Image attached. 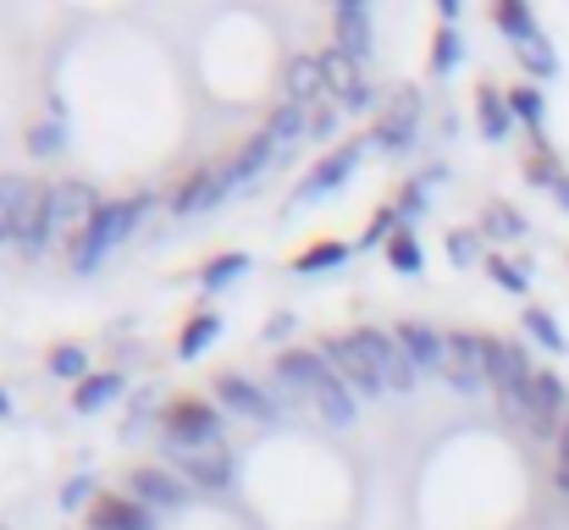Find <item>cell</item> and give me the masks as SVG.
Listing matches in <instances>:
<instances>
[{
    "label": "cell",
    "instance_id": "1",
    "mask_svg": "<svg viewBox=\"0 0 569 530\" xmlns=\"http://www.w3.org/2000/svg\"><path fill=\"white\" fill-rule=\"evenodd\" d=\"M277 387L288 398L310 403L327 426H355V414H360V398L343 387V376L332 370V359H321V353H310V349H288L277 359Z\"/></svg>",
    "mask_w": 569,
    "mask_h": 530
},
{
    "label": "cell",
    "instance_id": "2",
    "mask_svg": "<svg viewBox=\"0 0 569 530\" xmlns=\"http://www.w3.org/2000/svg\"><path fill=\"white\" fill-rule=\"evenodd\" d=\"M144 210H150V193L111 199V204L94 216V227H89V232L72 243V266L89 277V271H94V266H100V260H106V254H111V249H117V243H122V238H128L139 221H144Z\"/></svg>",
    "mask_w": 569,
    "mask_h": 530
},
{
    "label": "cell",
    "instance_id": "3",
    "mask_svg": "<svg viewBox=\"0 0 569 530\" xmlns=\"http://www.w3.org/2000/svg\"><path fill=\"white\" fill-rule=\"evenodd\" d=\"M327 359H332V370L343 376V387H349L355 398H381V392H387L377 349H371V327L343 332V338H327Z\"/></svg>",
    "mask_w": 569,
    "mask_h": 530
},
{
    "label": "cell",
    "instance_id": "4",
    "mask_svg": "<svg viewBox=\"0 0 569 530\" xmlns=\"http://www.w3.org/2000/svg\"><path fill=\"white\" fill-rule=\"evenodd\" d=\"M487 381L498 392V409L515 414V420H526V398H531V381H537L531 353L520 349V343H492L487 349Z\"/></svg>",
    "mask_w": 569,
    "mask_h": 530
},
{
    "label": "cell",
    "instance_id": "5",
    "mask_svg": "<svg viewBox=\"0 0 569 530\" xmlns=\"http://www.w3.org/2000/svg\"><path fill=\"white\" fill-rule=\"evenodd\" d=\"M167 459H172V470L189 487H204V492H216V487L232 481V448L221 437L216 442H178V437H167Z\"/></svg>",
    "mask_w": 569,
    "mask_h": 530
},
{
    "label": "cell",
    "instance_id": "6",
    "mask_svg": "<svg viewBox=\"0 0 569 530\" xmlns=\"http://www.w3.org/2000/svg\"><path fill=\"white\" fill-rule=\"evenodd\" d=\"M106 204H100V193L89 188V182H78V177H67V182H50V227L61 232V238H83L89 227H94V216H100Z\"/></svg>",
    "mask_w": 569,
    "mask_h": 530
},
{
    "label": "cell",
    "instance_id": "7",
    "mask_svg": "<svg viewBox=\"0 0 569 530\" xmlns=\"http://www.w3.org/2000/svg\"><path fill=\"white\" fill-rule=\"evenodd\" d=\"M487 349H492V338H476V332H453L448 338V387L453 392H465V398H476L481 387H492L487 381Z\"/></svg>",
    "mask_w": 569,
    "mask_h": 530
},
{
    "label": "cell",
    "instance_id": "8",
    "mask_svg": "<svg viewBox=\"0 0 569 530\" xmlns=\"http://www.w3.org/2000/svg\"><path fill=\"white\" fill-rule=\"evenodd\" d=\"M569 420V392L565 381L553 376V370H537V381H531V398H526V426L537 431V437H559Z\"/></svg>",
    "mask_w": 569,
    "mask_h": 530
},
{
    "label": "cell",
    "instance_id": "9",
    "mask_svg": "<svg viewBox=\"0 0 569 530\" xmlns=\"http://www.w3.org/2000/svg\"><path fill=\"white\" fill-rule=\"evenodd\" d=\"M321 72H327V94H338L343 111H366V106H371V83L360 78V61L343 56L338 44L321 50Z\"/></svg>",
    "mask_w": 569,
    "mask_h": 530
},
{
    "label": "cell",
    "instance_id": "10",
    "mask_svg": "<svg viewBox=\"0 0 569 530\" xmlns=\"http://www.w3.org/2000/svg\"><path fill=\"white\" fill-rule=\"evenodd\" d=\"M50 232H56V227H50V188L28 177L22 204H17V227H11V238H17L28 254H39V249L50 243Z\"/></svg>",
    "mask_w": 569,
    "mask_h": 530
},
{
    "label": "cell",
    "instance_id": "11",
    "mask_svg": "<svg viewBox=\"0 0 569 530\" xmlns=\"http://www.w3.org/2000/svg\"><path fill=\"white\" fill-rule=\"evenodd\" d=\"M216 398L232 409V414H249V420H277V398L271 392H260L249 376H216Z\"/></svg>",
    "mask_w": 569,
    "mask_h": 530
},
{
    "label": "cell",
    "instance_id": "12",
    "mask_svg": "<svg viewBox=\"0 0 569 530\" xmlns=\"http://www.w3.org/2000/svg\"><path fill=\"white\" fill-rule=\"evenodd\" d=\"M167 437H178V442H216V437H221V420H216L210 403L183 398V403L167 409Z\"/></svg>",
    "mask_w": 569,
    "mask_h": 530
},
{
    "label": "cell",
    "instance_id": "13",
    "mask_svg": "<svg viewBox=\"0 0 569 530\" xmlns=\"http://www.w3.org/2000/svg\"><path fill=\"white\" fill-rule=\"evenodd\" d=\"M128 487L139 492V503L144 509H178V503H189V481L183 476H172V470H133L128 476Z\"/></svg>",
    "mask_w": 569,
    "mask_h": 530
},
{
    "label": "cell",
    "instance_id": "14",
    "mask_svg": "<svg viewBox=\"0 0 569 530\" xmlns=\"http://www.w3.org/2000/svg\"><path fill=\"white\" fill-rule=\"evenodd\" d=\"M398 349L409 353V364H415L420 376L448 370V338H437V332L420 327V321H403V327H398Z\"/></svg>",
    "mask_w": 569,
    "mask_h": 530
},
{
    "label": "cell",
    "instance_id": "15",
    "mask_svg": "<svg viewBox=\"0 0 569 530\" xmlns=\"http://www.w3.org/2000/svg\"><path fill=\"white\" fill-rule=\"evenodd\" d=\"M332 33H338V50H343V56H355V61L371 56V11H366L360 0H338Z\"/></svg>",
    "mask_w": 569,
    "mask_h": 530
},
{
    "label": "cell",
    "instance_id": "16",
    "mask_svg": "<svg viewBox=\"0 0 569 530\" xmlns=\"http://www.w3.org/2000/svg\"><path fill=\"white\" fill-rule=\"evenodd\" d=\"M89 526L94 530H156V514L139 498H100L89 509Z\"/></svg>",
    "mask_w": 569,
    "mask_h": 530
},
{
    "label": "cell",
    "instance_id": "17",
    "mask_svg": "<svg viewBox=\"0 0 569 530\" xmlns=\"http://www.w3.org/2000/svg\"><path fill=\"white\" fill-rule=\"evenodd\" d=\"M371 349H377V364H381V381H387V392H415V381H420V370L409 364V353L398 349V338H387L371 327Z\"/></svg>",
    "mask_w": 569,
    "mask_h": 530
},
{
    "label": "cell",
    "instance_id": "18",
    "mask_svg": "<svg viewBox=\"0 0 569 530\" xmlns=\"http://www.w3.org/2000/svg\"><path fill=\"white\" fill-rule=\"evenodd\" d=\"M360 150H366V144H343V150H332V156H321V167H316V172L305 177V188H299V199H316V193H332V188H338L343 177H349V172H355V167H360Z\"/></svg>",
    "mask_w": 569,
    "mask_h": 530
},
{
    "label": "cell",
    "instance_id": "19",
    "mask_svg": "<svg viewBox=\"0 0 569 530\" xmlns=\"http://www.w3.org/2000/svg\"><path fill=\"white\" fill-rule=\"evenodd\" d=\"M288 100H299V106L327 100V72H321V56H293V61H288Z\"/></svg>",
    "mask_w": 569,
    "mask_h": 530
},
{
    "label": "cell",
    "instance_id": "20",
    "mask_svg": "<svg viewBox=\"0 0 569 530\" xmlns=\"http://www.w3.org/2000/svg\"><path fill=\"white\" fill-rule=\"evenodd\" d=\"M415 117H420V100H415V94H403V100L381 117V128H377L381 150H403V144L415 139Z\"/></svg>",
    "mask_w": 569,
    "mask_h": 530
},
{
    "label": "cell",
    "instance_id": "21",
    "mask_svg": "<svg viewBox=\"0 0 569 530\" xmlns=\"http://www.w3.org/2000/svg\"><path fill=\"white\" fill-rule=\"evenodd\" d=\"M476 117H481V139H509V128H515V111H509V94H498V89H476Z\"/></svg>",
    "mask_w": 569,
    "mask_h": 530
},
{
    "label": "cell",
    "instance_id": "22",
    "mask_svg": "<svg viewBox=\"0 0 569 530\" xmlns=\"http://www.w3.org/2000/svg\"><path fill=\"white\" fill-rule=\"evenodd\" d=\"M232 182H227V172H204V177H193V182H183L178 188V199H172V210L178 216H189V210H210L221 193H227Z\"/></svg>",
    "mask_w": 569,
    "mask_h": 530
},
{
    "label": "cell",
    "instance_id": "23",
    "mask_svg": "<svg viewBox=\"0 0 569 530\" xmlns=\"http://www.w3.org/2000/svg\"><path fill=\"white\" fill-rule=\"evenodd\" d=\"M117 392H122V376H117V370L83 376V381H78V409H83V414H94V409H106Z\"/></svg>",
    "mask_w": 569,
    "mask_h": 530
},
{
    "label": "cell",
    "instance_id": "24",
    "mask_svg": "<svg viewBox=\"0 0 569 530\" xmlns=\"http://www.w3.org/2000/svg\"><path fill=\"white\" fill-rule=\"evenodd\" d=\"M305 128H310V106H299V100L277 106V111H271V122H266V133H271V139H282V144L305 139Z\"/></svg>",
    "mask_w": 569,
    "mask_h": 530
},
{
    "label": "cell",
    "instance_id": "25",
    "mask_svg": "<svg viewBox=\"0 0 569 530\" xmlns=\"http://www.w3.org/2000/svg\"><path fill=\"white\" fill-rule=\"evenodd\" d=\"M492 17H498V28H503L509 39H520V44L542 39V33H537V17H531V6H520V0H503Z\"/></svg>",
    "mask_w": 569,
    "mask_h": 530
},
{
    "label": "cell",
    "instance_id": "26",
    "mask_svg": "<svg viewBox=\"0 0 569 530\" xmlns=\"http://www.w3.org/2000/svg\"><path fill=\"white\" fill-rule=\"evenodd\" d=\"M271 150H277V139L271 133H260V139H249V150L227 167V182H249L254 172H266V161H271Z\"/></svg>",
    "mask_w": 569,
    "mask_h": 530
},
{
    "label": "cell",
    "instance_id": "27",
    "mask_svg": "<svg viewBox=\"0 0 569 530\" xmlns=\"http://www.w3.org/2000/svg\"><path fill=\"white\" fill-rule=\"evenodd\" d=\"M387 260H392V271L420 277V243H415L409 227H392V238H387Z\"/></svg>",
    "mask_w": 569,
    "mask_h": 530
},
{
    "label": "cell",
    "instance_id": "28",
    "mask_svg": "<svg viewBox=\"0 0 569 530\" xmlns=\"http://www.w3.org/2000/svg\"><path fill=\"white\" fill-rule=\"evenodd\" d=\"M216 332H221V321H216V316H193L189 327H183V338H178L183 359H193V353L210 349V343H216Z\"/></svg>",
    "mask_w": 569,
    "mask_h": 530
},
{
    "label": "cell",
    "instance_id": "29",
    "mask_svg": "<svg viewBox=\"0 0 569 530\" xmlns=\"http://www.w3.org/2000/svg\"><path fill=\"white\" fill-rule=\"evenodd\" d=\"M526 332L542 343V349H553V353H565L569 349V338L559 332V321L548 316V310H526Z\"/></svg>",
    "mask_w": 569,
    "mask_h": 530
},
{
    "label": "cell",
    "instance_id": "30",
    "mask_svg": "<svg viewBox=\"0 0 569 530\" xmlns=\"http://www.w3.org/2000/svg\"><path fill=\"white\" fill-rule=\"evenodd\" d=\"M481 232H492V238H520V232H526V216H520V210H509V204H487Z\"/></svg>",
    "mask_w": 569,
    "mask_h": 530
},
{
    "label": "cell",
    "instance_id": "31",
    "mask_svg": "<svg viewBox=\"0 0 569 530\" xmlns=\"http://www.w3.org/2000/svg\"><path fill=\"white\" fill-rule=\"evenodd\" d=\"M22 188H28V177H0V238H11V227H17Z\"/></svg>",
    "mask_w": 569,
    "mask_h": 530
},
{
    "label": "cell",
    "instance_id": "32",
    "mask_svg": "<svg viewBox=\"0 0 569 530\" xmlns=\"http://www.w3.org/2000/svg\"><path fill=\"white\" fill-rule=\"evenodd\" d=\"M238 271H249V254H221V260H210V266H204V288L216 293V288H227Z\"/></svg>",
    "mask_w": 569,
    "mask_h": 530
},
{
    "label": "cell",
    "instance_id": "33",
    "mask_svg": "<svg viewBox=\"0 0 569 530\" xmlns=\"http://www.w3.org/2000/svg\"><path fill=\"white\" fill-rule=\"evenodd\" d=\"M520 61H526L531 72H542V78H553V72H559V56L548 50V39H531V44H520Z\"/></svg>",
    "mask_w": 569,
    "mask_h": 530
},
{
    "label": "cell",
    "instance_id": "34",
    "mask_svg": "<svg viewBox=\"0 0 569 530\" xmlns=\"http://www.w3.org/2000/svg\"><path fill=\"white\" fill-rule=\"evenodd\" d=\"M509 111H515L520 122L542 128V94H537V89H509Z\"/></svg>",
    "mask_w": 569,
    "mask_h": 530
},
{
    "label": "cell",
    "instance_id": "35",
    "mask_svg": "<svg viewBox=\"0 0 569 530\" xmlns=\"http://www.w3.org/2000/svg\"><path fill=\"white\" fill-rule=\"evenodd\" d=\"M448 67H459V33L453 28H442L437 33V50H431V72H448Z\"/></svg>",
    "mask_w": 569,
    "mask_h": 530
},
{
    "label": "cell",
    "instance_id": "36",
    "mask_svg": "<svg viewBox=\"0 0 569 530\" xmlns=\"http://www.w3.org/2000/svg\"><path fill=\"white\" fill-rule=\"evenodd\" d=\"M332 128H338V106H332V100H316V106H310V128H305V139H327Z\"/></svg>",
    "mask_w": 569,
    "mask_h": 530
},
{
    "label": "cell",
    "instance_id": "37",
    "mask_svg": "<svg viewBox=\"0 0 569 530\" xmlns=\"http://www.w3.org/2000/svg\"><path fill=\"white\" fill-rule=\"evenodd\" d=\"M349 260V249L343 243H316L305 260H299V271H321V266H343Z\"/></svg>",
    "mask_w": 569,
    "mask_h": 530
},
{
    "label": "cell",
    "instance_id": "38",
    "mask_svg": "<svg viewBox=\"0 0 569 530\" xmlns=\"http://www.w3.org/2000/svg\"><path fill=\"white\" fill-rule=\"evenodd\" d=\"M61 144H67V139H61V122H39V128H33V139H28V150H33V156H50V150H61Z\"/></svg>",
    "mask_w": 569,
    "mask_h": 530
},
{
    "label": "cell",
    "instance_id": "39",
    "mask_svg": "<svg viewBox=\"0 0 569 530\" xmlns=\"http://www.w3.org/2000/svg\"><path fill=\"white\" fill-rule=\"evenodd\" d=\"M487 271H492V282H498V288L526 293V271H520V266H509V260H487Z\"/></svg>",
    "mask_w": 569,
    "mask_h": 530
},
{
    "label": "cell",
    "instance_id": "40",
    "mask_svg": "<svg viewBox=\"0 0 569 530\" xmlns=\"http://www.w3.org/2000/svg\"><path fill=\"white\" fill-rule=\"evenodd\" d=\"M50 370H56V376H83V349H72V343L56 349L50 353Z\"/></svg>",
    "mask_w": 569,
    "mask_h": 530
},
{
    "label": "cell",
    "instance_id": "41",
    "mask_svg": "<svg viewBox=\"0 0 569 530\" xmlns=\"http://www.w3.org/2000/svg\"><path fill=\"white\" fill-rule=\"evenodd\" d=\"M559 492H569V420L559 431Z\"/></svg>",
    "mask_w": 569,
    "mask_h": 530
},
{
    "label": "cell",
    "instance_id": "42",
    "mask_svg": "<svg viewBox=\"0 0 569 530\" xmlns=\"http://www.w3.org/2000/svg\"><path fill=\"white\" fill-rule=\"evenodd\" d=\"M448 254H453V260H470V254H476V238H470V232L448 238Z\"/></svg>",
    "mask_w": 569,
    "mask_h": 530
},
{
    "label": "cell",
    "instance_id": "43",
    "mask_svg": "<svg viewBox=\"0 0 569 530\" xmlns=\"http://www.w3.org/2000/svg\"><path fill=\"white\" fill-rule=\"evenodd\" d=\"M83 498H89V481H83V476H78V481H67V492H61V503H67V509H78Z\"/></svg>",
    "mask_w": 569,
    "mask_h": 530
},
{
    "label": "cell",
    "instance_id": "44",
    "mask_svg": "<svg viewBox=\"0 0 569 530\" xmlns=\"http://www.w3.org/2000/svg\"><path fill=\"white\" fill-rule=\"evenodd\" d=\"M437 17H442V28H453V22H459V6H453V0H442V6H437Z\"/></svg>",
    "mask_w": 569,
    "mask_h": 530
},
{
    "label": "cell",
    "instance_id": "45",
    "mask_svg": "<svg viewBox=\"0 0 569 530\" xmlns=\"http://www.w3.org/2000/svg\"><path fill=\"white\" fill-rule=\"evenodd\" d=\"M553 193H559V204L569 210V177H559V188H553Z\"/></svg>",
    "mask_w": 569,
    "mask_h": 530
},
{
    "label": "cell",
    "instance_id": "46",
    "mask_svg": "<svg viewBox=\"0 0 569 530\" xmlns=\"http://www.w3.org/2000/svg\"><path fill=\"white\" fill-rule=\"evenodd\" d=\"M6 409H11V403H6V392H0V414H6Z\"/></svg>",
    "mask_w": 569,
    "mask_h": 530
}]
</instances>
